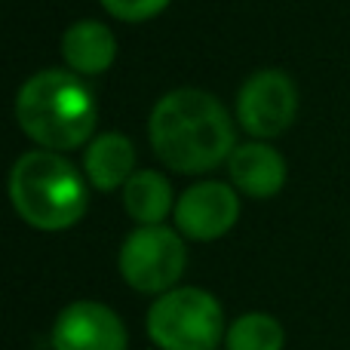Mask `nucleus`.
Returning <instances> with one entry per match:
<instances>
[{"label":"nucleus","instance_id":"obj_1","mask_svg":"<svg viewBox=\"0 0 350 350\" xmlns=\"http://www.w3.org/2000/svg\"><path fill=\"white\" fill-rule=\"evenodd\" d=\"M148 139L170 170L185 175H200L228 163L237 148L228 108L203 90L166 92L151 111Z\"/></svg>","mask_w":350,"mask_h":350},{"label":"nucleus","instance_id":"obj_2","mask_svg":"<svg viewBox=\"0 0 350 350\" xmlns=\"http://www.w3.org/2000/svg\"><path fill=\"white\" fill-rule=\"evenodd\" d=\"M16 120L37 148L62 154L96 139L98 105L80 74L46 68L18 86Z\"/></svg>","mask_w":350,"mask_h":350},{"label":"nucleus","instance_id":"obj_3","mask_svg":"<svg viewBox=\"0 0 350 350\" xmlns=\"http://www.w3.org/2000/svg\"><path fill=\"white\" fill-rule=\"evenodd\" d=\"M90 181L59 151H25L12 163L10 200L16 215L34 230L59 234L83 218L90 203Z\"/></svg>","mask_w":350,"mask_h":350},{"label":"nucleus","instance_id":"obj_4","mask_svg":"<svg viewBox=\"0 0 350 350\" xmlns=\"http://www.w3.org/2000/svg\"><path fill=\"white\" fill-rule=\"evenodd\" d=\"M224 332L218 298L197 286H175L148 308V335L160 350H215Z\"/></svg>","mask_w":350,"mask_h":350},{"label":"nucleus","instance_id":"obj_5","mask_svg":"<svg viewBox=\"0 0 350 350\" xmlns=\"http://www.w3.org/2000/svg\"><path fill=\"white\" fill-rule=\"evenodd\" d=\"M117 267L126 286L142 295H163L175 289L187 267V249L178 230L166 224H139L123 240Z\"/></svg>","mask_w":350,"mask_h":350},{"label":"nucleus","instance_id":"obj_6","mask_svg":"<svg viewBox=\"0 0 350 350\" xmlns=\"http://www.w3.org/2000/svg\"><path fill=\"white\" fill-rule=\"evenodd\" d=\"M298 114V86L280 68H261L237 92V123L255 139H277Z\"/></svg>","mask_w":350,"mask_h":350},{"label":"nucleus","instance_id":"obj_7","mask_svg":"<svg viewBox=\"0 0 350 350\" xmlns=\"http://www.w3.org/2000/svg\"><path fill=\"white\" fill-rule=\"evenodd\" d=\"M175 230L187 240L212 243L230 234L240 218V191L224 181H197L175 200Z\"/></svg>","mask_w":350,"mask_h":350},{"label":"nucleus","instance_id":"obj_8","mask_svg":"<svg viewBox=\"0 0 350 350\" xmlns=\"http://www.w3.org/2000/svg\"><path fill=\"white\" fill-rule=\"evenodd\" d=\"M49 345L53 350H126L129 335L108 304L83 298L55 317Z\"/></svg>","mask_w":350,"mask_h":350},{"label":"nucleus","instance_id":"obj_9","mask_svg":"<svg viewBox=\"0 0 350 350\" xmlns=\"http://www.w3.org/2000/svg\"><path fill=\"white\" fill-rule=\"evenodd\" d=\"M228 175L240 193L252 200H271L283 191L289 170H286L283 154L258 139L234 148V154L228 157Z\"/></svg>","mask_w":350,"mask_h":350},{"label":"nucleus","instance_id":"obj_10","mask_svg":"<svg viewBox=\"0 0 350 350\" xmlns=\"http://www.w3.org/2000/svg\"><path fill=\"white\" fill-rule=\"evenodd\" d=\"M62 59H65L68 71L80 74V77H98L117 59L114 31L96 18L74 22L62 37Z\"/></svg>","mask_w":350,"mask_h":350},{"label":"nucleus","instance_id":"obj_11","mask_svg":"<svg viewBox=\"0 0 350 350\" xmlns=\"http://www.w3.org/2000/svg\"><path fill=\"white\" fill-rule=\"evenodd\" d=\"M83 175L96 191H117L135 175V145L120 133H98L86 145Z\"/></svg>","mask_w":350,"mask_h":350},{"label":"nucleus","instance_id":"obj_12","mask_svg":"<svg viewBox=\"0 0 350 350\" xmlns=\"http://www.w3.org/2000/svg\"><path fill=\"white\" fill-rule=\"evenodd\" d=\"M123 206L133 221L163 224L170 212H175L172 181L157 170H135L133 178L123 185Z\"/></svg>","mask_w":350,"mask_h":350},{"label":"nucleus","instance_id":"obj_13","mask_svg":"<svg viewBox=\"0 0 350 350\" xmlns=\"http://www.w3.org/2000/svg\"><path fill=\"white\" fill-rule=\"evenodd\" d=\"M286 332L277 317L252 310V314L237 317L224 332V347L228 350H283Z\"/></svg>","mask_w":350,"mask_h":350},{"label":"nucleus","instance_id":"obj_14","mask_svg":"<svg viewBox=\"0 0 350 350\" xmlns=\"http://www.w3.org/2000/svg\"><path fill=\"white\" fill-rule=\"evenodd\" d=\"M172 0H102V6L120 22H148L160 16Z\"/></svg>","mask_w":350,"mask_h":350},{"label":"nucleus","instance_id":"obj_15","mask_svg":"<svg viewBox=\"0 0 350 350\" xmlns=\"http://www.w3.org/2000/svg\"><path fill=\"white\" fill-rule=\"evenodd\" d=\"M215 350H228V347H215Z\"/></svg>","mask_w":350,"mask_h":350}]
</instances>
